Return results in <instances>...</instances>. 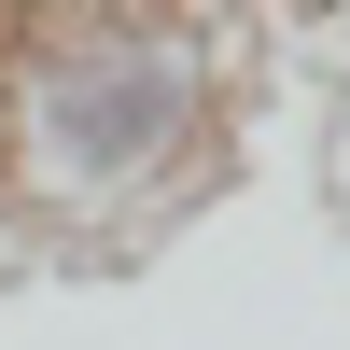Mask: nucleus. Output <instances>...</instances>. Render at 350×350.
Here are the masks:
<instances>
[{
  "mask_svg": "<svg viewBox=\"0 0 350 350\" xmlns=\"http://www.w3.org/2000/svg\"><path fill=\"white\" fill-rule=\"evenodd\" d=\"M323 126H336V211H350V84L323 98Z\"/></svg>",
  "mask_w": 350,
  "mask_h": 350,
  "instance_id": "nucleus-2",
  "label": "nucleus"
},
{
  "mask_svg": "<svg viewBox=\"0 0 350 350\" xmlns=\"http://www.w3.org/2000/svg\"><path fill=\"white\" fill-rule=\"evenodd\" d=\"M0 28H14V14H0Z\"/></svg>",
  "mask_w": 350,
  "mask_h": 350,
  "instance_id": "nucleus-3",
  "label": "nucleus"
},
{
  "mask_svg": "<svg viewBox=\"0 0 350 350\" xmlns=\"http://www.w3.org/2000/svg\"><path fill=\"white\" fill-rule=\"evenodd\" d=\"M252 42L224 14H14L0 28V224L140 252L224 183Z\"/></svg>",
  "mask_w": 350,
  "mask_h": 350,
  "instance_id": "nucleus-1",
  "label": "nucleus"
}]
</instances>
